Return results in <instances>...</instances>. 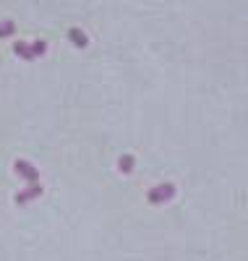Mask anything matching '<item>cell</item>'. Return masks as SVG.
Here are the masks:
<instances>
[{
    "mask_svg": "<svg viewBox=\"0 0 248 261\" xmlns=\"http://www.w3.org/2000/svg\"><path fill=\"white\" fill-rule=\"evenodd\" d=\"M175 196V186L172 183H162V186H154L149 193H146V199H149V204H165V201H170Z\"/></svg>",
    "mask_w": 248,
    "mask_h": 261,
    "instance_id": "1",
    "label": "cell"
},
{
    "mask_svg": "<svg viewBox=\"0 0 248 261\" xmlns=\"http://www.w3.org/2000/svg\"><path fill=\"white\" fill-rule=\"evenodd\" d=\"M13 32H16V24H13V21H0V39L13 37Z\"/></svg>",
    "mask_w": 248,
    "mask_h": 261,
    "instance_id": "7",
    "label": "cell"
},
{
    "mask_svg": "<svg viewBox=\"0 0 248 261\" xmlns=\"http://www.w3.org/2000/svg\"><path fill=\"white\" fill-rule=\"evenodd\" d=\"M133 165H136V160H133L131 154H123V157L118 160V170H120V172H126V175L133 170Z\"/></svg>",
    "mask_w": 248,
    "mask_h": 261,
    "instance_id": "6",
    "label": "cell"
},
{
    "mask_svg": "<svg viewBox=\"0 0 248 261\" xmlns=\"http://www.w3.org/2000/svg\"><path fill=\"white\" fill-rule=\"evenodd\" d=\"M13 53H16L21 60H34V53H32V47H29V42H16Z\"/></svg>",
    "mask_w": 248,
    "mask_h": 261,
    "instance_id": "4",
    "label": "cell"
},
{
    "mask_svg": "<svg viewBox=\"0 0 248 261\" xmlns=\"http://www.w3.org/2000/svg\"><path fill=\"white\" fill-rule=\"evenodd\" d=\"M42 191H44V188H42L39 183H29L24 191H18V193H16V204H29V201L39 199Z\"/></svg>",
    "mask_w": 248,
    "mask_h": 261,
    "instance_id": "3",
    "label": "cell"
},
{
    "mask_svg": "<svg viewBox=\"0 0 248 261\" xmlns=\"http://www.w3.org/2000/svg\"><path fill=\"white\" fill-rule=\"evenodd\" d=\"M13 170H16V175H21L27 183H39V170H37L32 162H27V160H16V162H13Z\"/></svg>",
    "mask_w": 248,
    "mask_h": 261,
    "instance_id": "2",
    "label": "cell"
},
{
    "mask_svg": "<svg viewBox=\"0 0 248 261\" xmlns=\"http://www.w3.org/2000/svg\"><path fill=\"white\" fill-rule=\"evenodd\" d=\"M32 53H34V58H42L44 53H47V42H42V39H37V42H32Z\"/></svg>",
    "mask_w": 248,
    "mask_h": 261,
    "instance_id": "8",
    "label": "cell"
},
{
    "mask_svg": "<svg viewBox=\"0 0 248 261\" xmlns=\"http://www.w3.org/2000/svg\"><path fill=\"white\" fill-rule=\"evenodd\" d=\"M68 39L73 42L76 47H86L89 45V39H86V34L81 29H68Z\"/></svg>",
    "mask_w": 248,
    "mask_h": 261,
    "instance_id": "5",
    "label": "cell"
}]
</instances>
